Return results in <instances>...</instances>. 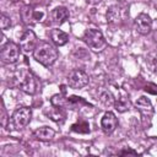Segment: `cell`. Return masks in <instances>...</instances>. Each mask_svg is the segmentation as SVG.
Instances as JSON below:
<instances>
[{"label": "cell", "mask_w": 157, "mask_h": 157, "mask_svg": "<svg viewBox=\"0 0 157 157\" xmlns=\"http://www.w3.org/2000/svg\"><path fill=\"white\" fill-rule=\"evenodd\" d=\"M128 15L125 7L120 5H113L107 11V20L109 23H121Z\"/></svg>", "instance_id": "9"}, {"label": "cell", "mask_w": 157, "mask_h": 157, "mask_svg": "<svg viewBox=\"0 0 157 157\" xmlns=\"http://www.w3.org/2000/svg\"><path fill=\"white\" fill-rule=\"evenodd\" d=\"M151 66H152V70L157 72V53L153 55V58L151 60Z\"/></svg>", "instance_id": "24"}, {"label": "cell", "mask_w": 157, "mask_h": 157, "mask_svg": "<svg viewBox=\"0 0 157 157\" xmlns=\"http://www.w3.org/2000/svg\"><path fill=\"white\" fill-rule=\"evenodd\" d=\"M82 39L87 44V47L90 49H92L93 52H102L107 47V40H105L104 36L102 34L101 31L94 29V28L86 29Z\"/></svg>", "instance_id": "3"}, {"label": "cell", "mask_w": 157, "mask_h": 157, "mask_svg": "<svg viewBox=\"0 0 157 157\" xmlns=\"http://www.w3.org/2000/svg\"><path fill=\"white\" fill-rule=\"evenodd\" d=\"M18 88L28 94H34L37 91V80L31 71H22L18 78Z\"/></svg>", "instance_id": "7"}, {"label": "cell", "mask_w": 157, "mask_h": 157, "mask_svg": "<svg viewBox=\"0 0 157 157\" xmlns=\"http://www.w3.org/2000/svg\"><path fill=\"white\" fill-rule=\"evenodd\" d=\"M50 17H52L53 22H55L58 25H61L69 18V10L64 6H58L52 11Z\"/></svg>", "instance_id": "15"}, {"label": "cell", "mask_w": 157, "mask_h": 157, "mask_svg": "<svg viewBox=\"0 0 157 157\" xmlns=\"http://www.w3.org/2000/svg\"><path fill=\"white\" fill-rule=\"evenodd\" d=\"M10 26H11V18H10L9 16H6L5 13H2V15H1V29L5 31V29H7Z\"/></svg>", "instance_id": "22"}, {"label": "cell", "mask_w": 157, "mask_h": 157, "mask_svg": "<svg viewBox=\"0 0 157 157\" xmlns=\"http://www.w3.org/2000/svg\"><path fill=\"white\" fill-rule=\"evenodd\" d=\"M135 28L140 34H148L152 29V20L147 13H139L135 18Z\"/></svg>", "instance_id": "10"}, {"label": "cell", "mask_w": 157, "mask_h": 157, "mask_svg": "<svg viewBox=\"0 0 157 157\" xmlns=\"http://www.w3.org/2000/svg\"><path fill=\"white\" fill-rule=\"evenodd\" d=\"M71 130L74 132H78V134H88L90 132V124L85 120H78L77 123L71 125Z\"/></svg>", "instance_id": "18"}, {"label": "cell", "mask_w": 157, "mask_h": 157, "mask_svg": "<svg viewBox=\"0 0 157 157\" xmlns=\"http://www.w3.org/2000/svg\"><path fill=\"white\" fill-rule=\"evenodd\" d=\"M49 36H50L52 42H53L55 45H58V47L65 45V44L67 43V40H69V34L65 33L64 31L59 29V28H54V29H52L50 33H49Z\"/></svg>", "instance_id": "13"}, {"label": "cell", "mask_w": 157, "mask_h": 157, "mask_svg": "<svg viewBox=\"0 0 157 157\" xmlns=\"http://www.w3.org/2000/svg\"><path fill=\"white\" fill-rule=\"evenodd\" d=\"M20 47L13 42H6L1 47L0 58L5 64H15L20 59Z\"/></svg>", "instance_id": "4"}, {"label": "cell", "mask_w": 157, "mask_h": 157, "mask_svg": "<svg viewBox=\"0 0 157 157\" xmlns=\"http://www.w3.org/2000/svg\"><path fill=\"white\" fill-rule=\"evenodd\" d=\"M114 107H115V109H117L119 113H124V112L129 110V108H130V102H129V99L121 97V98H118V101H115Z\"/></svg>", "instance_id": "20"}, {"label": "cell", "mask_w": 157, "mask_h": 157, "mask_svg": "<svg viewBox=\"0 0 157 157\" xmlns=\"http://www.w3.org/2000/svg\"><path fill=\"white\" fill-rule=\"evenodd\" d=\"M37 47V37L32 29H26L20 37V48L25 53L33 52Z\"/></svg>", "instance_id": "8"}, {"label": "cell", "mask_w": 157, "mask_h": 157, "mask_svg": "<svg viewBox=\"0 0 157 157\" xmlns=\"http://www.w3.org/2000/svg\"><path fill=\"white\" fill-rule=\"evenodd\" d=\"M88 4H91V5H96V4H98V2H101L102 0H86Z\"/></svg>", "instance_id": "26"}, {"label": "cell", "mask_w": 157, "mask_h": 157, "mask_svg": "<svg viewBox=\"0 0 157 157\" xmlns=\"http://www.w3.org/2000/svg\"><path fill=\"white\" fill-rule=\"evenodd\" d=\"M58 49L48 43V42H44V40H40L37 43V47L36 49L33 50V58L42 65L44 66H50L53 65L56 59H58Z\"/></svg>", "instance_id": "1"}, {"label": "cell", "mask_w": 157, "mask_h": 157, "mask_svg": "<svg viewBox=\"0 0 157 157\" xmlns=\"http://www.w3.org/2000/svg\"><path fill=\"white\" fill-rule=\"evenodd\" d=\"M135 105H136V108L139 109V112L141 113V115L144 117V118H151V115L153 114V108H152V104H151V101L148 99V98H146V97H140L137 101H136V103H135Z\"/></svg>", "instance_id": "12"}, {"label": "cell", "mask_w": 157, "mask_h": 157, "mask_svg": "<svg viewBox=\"0 0 157 157\" xmlns=\"http://www.w3.org/2000/svg\"><path fill=\"white\" fill-rule=\"evenodd\" d=\"M32 118V110L28 107H21L13 112L9 119L7 130H21L27 126Z\"/></svg>", "instance_id": "2"}, {"label": "cell", "mask_w": 157, "mask_h": 157, "mask_svg": "<svg viewBox=\"0 0 157 157\" xmlns=\"http://www.w3.org/2000/svg\"><path fill=\"white\" fill-rule=\"evenodd\" d=\"M80 104H88V103L85 102L82 97H77V96H71V97L66 98V105L70 107L71 109L80 107Z\"/></svg>", "instance_id": "19"}, {"label": "cell", "mask_w": 157, "mask_h": 157, "mask_svg": "<svg viewBox=\"0 0 157 157\" xmlns=\"http://www.w3.org/2000/svg\"><path fill=\"white\" fill-rule=\"evenodd\" d=\"M99 102H101V104H102L103 107L109 108V107L114 105L115 99H114V96H113L109 91H104V92H102V93L99 94Z\"/></svg>", "instance_id": "17"}, {"label": "cell", "mask_w": 157, "mask_h": 157, "mask_svg": "<svg viewBox=\"0 0 157 157\" xmlns=\"http://www.w3.org/2000/svg\"><path fill=\"white\" fill-rule=\"evenodd\" d=\"M20 16H21V20L25 25H33L36 22L42 21V18L44 17V11L36 10L31 5H25L20 10Z\"/></svg>", "instance_id": "5"}, {"label": "cell", "mask_w": 157, "mask_h": 157, "mask_svg": "<svg viewBox=\"0 0 157 157\" xmlns=\"http://www.w3.org/2000/svg\"><path fill=\"white\" fill-rule=\"evenodd\" d=\"M45 114L54 121L56 123H63L66 118V113L64 110V107H58V105H53L49 108V110L45 112Z\"/></svg>", "instance_id": "14"}, {"label": "cell", "mask_w": 157, "mask_h": 157, "mask_svg": "<svg viewBox=\"0 0 157 157\" xmlns=\"http://www.w3.org/2000/svg\"><path fill=\"white\" fill-rule=\"evenodd\" d=\"M118 126V119L112 112H105L102 120H101V128L105 134H112Z\"/></svg>", "instance_id": "11"}, {"label": "cell", "mask_w": 157, "mask_h": 157, "mask_svg": "<svg viewBox=\"0 0 157 157\" xmlns=\"http://www.w3.org/2000/svg\"><path fill=\"white\" fill-rule=\"evenodd\" d=\"M50 103L53 105H58V107H65L66 105V98H64L61 94H54L50 98Z\"/></svg>", "instance_id": "21"}, {"label": "cell", "mask_w": 157, "mask_h": 157, "mask_svg": "<svg viewBox=\"0 0 157 157\" xmlns=\"http://www.w3.org/2000/svg\"><path fill=\"white\" fill-rule=\"evenodd\" d=\"M88 81H90L88 75L83 70H80V69L72 70L67 76V85L74 90L83 88L85 86L88 85Z\"/></svg>", "instance_id": "6"}, {"label": "cell", "mask_w": 157, "mask_h": 157, "mask_svg": "<svg viewBox=\"0 0 157 157\" xmlns=\"http://www.w3.org/2000/svg\"><path fill=\"white\" fill-rule=\"evenodd\" d=\"M54 135H55V131L48 126H42L33 131V137L39 141H49L54 137Z\"/></svg>", "instance_id": "16"}, {"label": "cell", "mask_w": 157, "mask_h": 157, "mask_svg": "<svg viewBox=\"0 0 157 157\" xmlns=\"http://www.w3.org/2000/svg\"><path fill=\"white\" fill-rule=\"evenodd\" d=\"M119 155H121V156H124V155H134V156H136L137 152L134 151V150H123V151L119 152Z\"/></svg>", "instance_id": "25"}, {"label": "cell", "mask_w": 157, "mask_h": 157, "mask_svg": "<svg viewBox=\"0 0 157 157\" xmlns=\"http://www.w3.org/2000/svg\"><path fill=\"white\" fill-rule=\"evenodd\" d=\"M145 91L148 92V93H152V94H157V85H155V83H150V85L146 86Z\"/></svg>", "instance_id": "23"}]
</instances>
